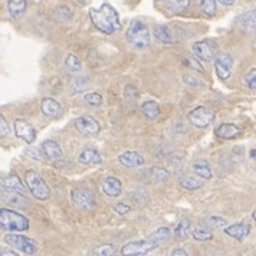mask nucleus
<instances>
[{
  "label": "nucleus",
  "mask_w": 256,
  "mask_h": 256,
  "mask_svg": "<svg viewBox=\"0 0 256 256\" xmlns=\"http://www.w3.org/2000/svg\"><path fill=\"white\" fill-rule=\"evenodd\" d=\"M200 60H196V59H193V58H186L184 59V64L186 65H188V66H192V68H194V70H200V72H203V66L198 64Z\"/></svg>",
  "instance_id": "nucleus-42"
},
{
  "label": "nucleus",
  "mask_w": 256,
  "mask_h": 256,
  "mask_svg": "<svg viewBox=\"0 0 256 256\" xmlns=\"http://www.w3.org/2000/svg\"><path fill=\"white\" fill-rule=\"evenodd\" d=\"M187 116L190 124H193L196 128H208L214 120V112L204 105H198L193 108Z\"/></svg>",
  "instance_id": "nucleus-9"
},
{
  "label": "nucleus",
  "mask_w": 256,
  "mask_h": 256,
  "mask_svg": "<svg viewBox=\"0 0 256 256\" xmlns=\"http://www.w3.org/2000/svg\"><path fill=\"white\" fill-rule=\"evenodd\" d=\"M2 188L4 190H12V192H19V193H24L26 187L24 186L22 180L19 178V176H6L2 178Z\"/></svg>",
  "instance_id": "nucleus-21"
},
{
  "label": "nucleus",
  "mask_w": 256,
  "mask_h": 256,
  "mask_svg": "<svg viewBox=\"0 0 256 256\" xmlns=\"http://www.w3.org/2000/svg\"><path fill=\"white\" fill-rule=\"evenodd\" d=\"M118 162L126 168H138L146 164L144 157L136 152H124L118 156Z\"/></svg>",
  "instance_id": "nucleus-15"
},
{
  "label": "nucleus",
  "mask_w": 256,
  "mask_h": 256,
  "mask_svg": "<svg viewBox=\"0 0 256 256\" xmlns=\"http://www.w3.org/2000/svg\"><path fill=\"white\" fill-rule=\"evenodd\" d=\"M183 81H184V84H186L187 86L194 88V90H203V88L206 86L204 82L202 81L198 75H194V74H186V75L183 76Z\"/></svg>",
  "instance_id": "nucleus-29"
},
{
  "label": "nucleus",
  "mask_w": 256,
  "mask_h": 256,
  "mask_svg": "<svg viewBox=\"0 0 256 256\" xmlns=\"http://www.w3.org/2000/svg\"><path fill=\"white\" fill-rule=\"evenodd\" d=\"M249 232H250V224L248 222H239V223H234V224L224 228V233L238 242H244L249 236Z\"/></svg>",
  "instance_id": "nucleus-14"
},
{
  "label": "nucleus",
  "mask_w": 256,
  "mask_h": 256,
  "mask_svg": "<svg viewBox=\"0 0 256 256\" xmlns=\"http://www.w3.org/2000/svg\"><path fill=\"white\" fill-rule=\"evenodd\" d=\"M114 210L118 214H127V213H130L131 208L126 203H116V204H114Z\"/></svg>",
  "instance_id": "nucleus-40"
},
{
  "label": "nucleus",
  "mask_w": 256,
  "mask_h": 256,
  "mask_svg": "<svg viewBox=\"0 0 256 256\" xmlns=\"http://www.w3.org/2000/svg\"><path fill=\"white\" fill-rule=\"evenodd\" d=\"M74 206L81 212H91L96 206L95 194L88 188H76L70 194Z\"/></svg>",
  "instance_id": "nucleus-8"
},
{
  "label": "nucleus",
  "mask_w": 256,
  "mask_h": 256,
  "mask_svg": "<svg viewBox=\"0 0 256 256\" xmlns=\"http://www.w3.org/2000/svg\"><path fill=\"white\" fill-rule=\"evenodd\" d=\"M214 134L220 140H234V138H238L242 134V130L238 126H234V124L224 122V124H222V126H219L214 130Z\"/></svg>",
  "instance_id": "nucleus-16"
},
{
  "label": "nucleus",
  "mask_w": 256,
  "mask_h": 256,
  "mask_svg": "<svg viewBox=\"0 0 256 256\" xmlns=\"http://www.w3.org/2000/svg\"><path fill=\"white\" fill-rule=\"evenodd\" d=\"M54 18L60 22V24H66L72 19V10H70L68 6H58L55 10H54Z\"/></svg>",
  "instance_id": "nucleus-27"
},
{
  "label": "nucleus",
  "mask_w": 256,
  "mask_h": 256,
  "mask_svg": "<svg viewBox=\"0 0 256 256\" xmlns=\"http://www.w3.org/2000/svg\"><path fill=\"white\" fill-rule=\"evenodd\" d=\"M178 183H180V186L183 187L184 190H188V192H194V190H198V188L203 187V182L200 178L188 174L182 176L178 178Z\"/></svg>",
  "instance_id": "nucleus-24"
},
{
  "label": "nucleus",
  "mask_w": 256,
  "mask_h": 256,
  "mask_svg": "<svg viewBox=\"0 0 256 256\" xmlns=\"http://www.w3.org/2000/svg\"><path fill=\"white\" fill-rule=\"evenodd\" d=\"M13 130H14V136L20 140H24L28 144H32L36 140V130L35 127L26 121L24 118H18L13 122Z\"/></svg>",
  "instance_id": "nucleus-10"
},
{
  "label": "nucleus",
  "mask_w": 256,
  "mask_h": 256,
  "mask_svg": "<svg viewBox=\"0 0 256 256\" xmlns=\"http://www.w3.org/2000/svg\"><path fill=\"white\" fill-rule=\"evenodd\" d=\"M249 157H250V158H252V160H254V162L256 163V150H255V148L249 152Z\"/></svg>",
  "instance_id": "nucleus-46"
},
{
  "label": "nucleus",
  "mask_w": 256,
  "mask_h": 256,
  "mask_svg": "<svg viewBox=\"0 0 256 256\" xmlns=\"http://www.w3.org/2000/svg\"><path fill=\"white\" fill-rule=\"evenodd\" d=\"M65 66H66L70 72H80L82 68L81 59L78 58L76 55H74V54H70V55L66 56V60H65Z\"/></svg>",
  "instance_id": "nucleus-33"
},
{
  "label": "nucleus",
  "mask_w": 256,
  "mask_h": 256,
  "mask_svg": "<svg viewBox=\"0 0 256 256\" xmlns=\"http://www.w3.org/2000/svg\"><path fill=\"white\" fill-rule=\"evenodd\" d=\"M78 162L81 164L96 166V164L102 163V157H101V152L95 148H84L78 156Z\"/></svg>",
  "instance_id": "nucleus-20"
},
{
  "label": "nucleus",
  "mask_w": 256,
  "mask_h": 256,
  "mask_svg": "<svg viewBox=\"0 0 256 256\" xmlns=\"http://www.w3.org/2000/svg\"><path fill=\"white\" fill-rule=\"evenodd\" d=\"M255 256H256V255H255Z\"/></svg>",
  "instance_id": "nucleus-49"
},
{
  "label": "nucleus",
  "mask_w": 256,
  "mask_h": 256,
  "mask_svg": "<svg viewBox=\"0 0 256 256\" xmlns=\"http://www.w3.org/2000/svg\"><path fill=\"white\" fill-rule=\"evenodd\" d=\"M2 256H19V254L18 252H14V250H12V249H2V254H0Z\"/></svg>",
  "instance_id": "nucleus-44"
},
{
  "label": "nucleus",
  "mask_w": 256,
  "mask_h": 256,
  "mask_svg": "<svg viewBox=\"0 0 256 256\" xmlns=\"http://www.w3.org/2000/svg\"><path fill=\"white\" fill-rule=\"evenodd\" d=\"M3 240H4V244L19 249V250H22L24 254H28V255H35L36 252H38V248H39V244H38L35 239L24 236V234H16V233L6 234Z\"/></svg>",
  "instance_id": "nucleus-6"
},
{
  "label": "nucleus",
  "mask_w": 256,
  "mask_h": 256,
  "mask_svg": "<svg viewBox=\"0 0 256 256\" xmlns=\"http://www.w3.org/2000/svg\"><path fill=\"white\" fill-rule=\"evenodd\" d=\"M141 110H142V114L147 116L148 120H157L160 116V114H162L160 106L154 101H146L142 104V106H141Z\"/></svg>",
  "instance_id": "nucleus-26"
},
{
  "label": "nucleus",
  "mask_w": 256,
  "mask_h": 256,
  "mask_svg": "<svg viewBox=\"0 0 256 256\" xmlns=\"http://www.w3.org/2000/svg\"><path fill=\"white\" fill-rule=\"evenodd\" d=\"M154 36L160 40V42H163V44H168V45H173L177 42V39L173 35V32H172V29L168 28V26H164V24H160V26H157L156 28V30H154Z\"/></svg>",
  "instance_id": "nucleus-22"
},
{
  "label": "nucleus",
  "mask_w": 256,
  "mask_h": 256,
  "mask_svg": "<svg viewBox=\"0 0 256 256\" xmlns=\"http://www.w3.org/2000/svg\"><path fill=\"white\" fill-rule=\"evenodd\" d=\"M190 4V0H167V8L174 13L183 12Z\"/></svg>",
  "instance_id": "nucleus-34"
},
{
  "label": "nucleus",
  "mask_w": 256,
  "mask_h": 256,
  "mask_svg": "<svg viewBox=\"0 0 256 256\" xmlns=\"http://www.w3.org/2000/svg\"><path fill=\"white\" fill-rule=\"evenodd\" d=\"M0 224L6 232H24L30 228V222L26 216L6 208L0 209Z\"/></svg>",
  "instance_id": "nucleus-3"
},
{
  "label": "nucleus",
  "mask_w": 256,
  "mask_h": 256,
  "mask_svg": "<svg viewBox=\"0 0 256 256\" xmlns=\"http://www.w3.org/2000/svg\"><path fill=\"white\" fill-rule=\"evenodd\" d=\"M84 101L86 104L92 105V106H100V105L102 104V95L98 92L86 94V95H84Z\"/></svg>",
  "instance_id": "nucleus-37"
},
{
  "label": "nucleus",
  "mask_w": 256,
  "mask_h": 256,
  "mask_svg": "<svg viewBox=\"0 0 256 256\" xmlns=\"http://www.w3.org/2000/svg\"><path fill=\"white\" fill-rule=\"evenodd\" d=\"M8 10L13 19L22 18L26 12V0H8Z\"/></svg>",
  "instance_id": "nucleus-23"
},
{
  "label": "nucleus",
  "mask_w": 256,
  "mask_h": 256,
  "mask_svg": "<svg viewBox=\"0 0 256 256\" xmlns=\"http://www.w3.org/2000/svg\"><path fill=\"white\" fill-rule=\"evenodd\" d=\"M193 170L198 176H200L203 180H210L213 177L212 168H210L209 163L206 160H196L193 163Z\"/></svg>",
  "instance_id": "nucleus-25"
},
{
  "label": "nucleus",
  "mask_w": 256,
  "mask_h": 256,
  "mask_svg": "<svg viewBox=\"0 0 256 256\" xmlns=\"http://www.w3.org/2000/svg\"><path fill=\"white\" fill-rule=\"evenodd\" d=\"M102 190L108 198H120L122 193V183L116 177H106L102 183Z\"/></svg>",
  "instance_id": "nucleus-18"
},
{
  "label": "nucleus",
  "mask_w": 256,
  "mask_h": 256,
  "mask_svg": "<svg viewBox=\"0 0 256 256\" xmlns=\"http://www.w3.org/2000/svg\"><path fill=\"white\" fill-rule=\"evenodd\" d=\"M203 223L209 230H214V229H219V228H224L226 220L220 216H209V218H206L203 220Z\"/></svg>",
  "instance_id": "nucleus-30"
},
{
  "label": "nucleus",
  "mask_w": 256,
  "mask_h": 256,
  "mask_svg": "<svg viewBox=\"0 0 256 256\" xmlns=\"http://www.w3.org/2000/svg\"><path fill=\"white\" fill-rule=\"evenodd\" d=\"M244 82L248 88L256 90V68H252L250 70H248V74L244 75Z\"/></svg>",
  "instance_id": "nucleus-38"
},
{
  "label": "nucleus",
  "mask_w": 256,
  "mask_h": 256,
  "mask_svg": "<svg viewBox=\"0 0 256 256\" xmlns=\"http://www.w3.org/2000/svg\"><path fill=\"white\" fill-rule=\"evenodd\" d=\"M160 242L154 238L150 236L148 239H142V240H134V242H128L121 248V256H138L146 255L148 252H152L154 249H157L160 246Z\"/></svg>",
  "instance_id": "nucleus-5"
},
{
  "label": "nucleus",
  "mask_w": 256,
  "mask_h": 256,
  "mask_svg": "<svg viewBox=\"0 0 256 256\" xmlns=\"http://www.w3.org/2000/svg\"><path fill=\"white\" fill-rule=\"evenodd\" d=\"M232 68L233 58L229 54H219L214 58V72L220 81L229 80V76L232 75Z\"/></svg>",
  "instance_id": "nucleus-11"
},
{
  "label": "nucleus",
  "mask_w": 256,
  "mask_h": 256,
  "mask_svg": "<svg viewBox=\"0 0 256 256\" xmlns=\"http://www.w3.org/2000/svg\"><path fill=\"white\" fill-rule=\"evenodd\" d=\"M88 80L85 76H80V78H75L72 82V86H70V92L72 94H81L84 92L86 88H88Z\"/></svg>",
  "instance_id": "nucleus-35"
},
{
  "label": "nucleus",
  "mask_w": 256,
  "mask_h": 256,
  "mask_svg": "<svg viewBox=\"0 0 256 256\" xmlns=\"http://www.w3.org/2000/svg\"><path fill=\"white\" fill-rule=\"evenodd\" d=\"M234 26L244 34H256V9L238 16L234 19Z\"/></svg>",
  "instance_id": "nucleus-13"
},
{
  "label": "nucleus",
  "mask_w": 256,
  "mask_h": 256,
  "mask_svg": "<svg viewBox=\"0 0 256 256\" xmlns=\"http://www.w3.org/2000/svg\"><path fill=\"white\" fill-rule=\"evenodd\" d=\"M126 38H127L128 44L138 50H144L152 45L150 29H148L147 24L142 22L141 19H134L130 24L127 32H126Z\"/></svg>",
  "instance_id": "nucleus-2"
},
{
  "label": "nucleus",
  "mask_w": 256,
  "mask_h": 256,
  "mask_svg": "<svg viewBox=\"0 0 256 256\" xmlns=\"http://www.w3.org/2000/svg\"><path fill=\"white\" fill-rule=\"evenodd\" d=\"M172 256H188V254H187L183 248H177V249H174V250L172 252Z\"/></svg>",
  "instance_id": "nucleus-43"
},
{
  "label": "nucleus",
  "mask_w": 256,
  "mask_h": 256,
  "mask_svg": "<svg viewBox=\"0 0 256 256\" xmlns=\"http://www.w3.org/2000/svg\"><path fill=\"white\" fill-rule=\"evenodd\" d=\"M252 218H254V220L256 222V210H254V213H252Z\"/></svg>",
  "instance_id": "nucleus-47"
},
{
  "label": "nucleus",
  "mask_w": 256,
  "mask_h": 256,
  "mask_svg": "<svg viewBox=\"0 0 256 256\" xmlns=\"http://www.w3.org/2000/svg\"><path fill=\"white\" fill-rule=\"evenodd\" d=\"M190 229H192V222L188 219H183L182 222H178V224L176 226L174 236L177 239H184L187 234L190 233Z\"/></svg>",
  "instance_id": "nucleus-28"
},
{
  "label": "nucleus",
  "mask_w": 256,
  "mask_h": 256,
  "mask_svg": "<svg viewBox=\"0 0 256 256\" xmlns=\"http://www.w3.org/2000/svg\"><path fill=\"white\" fill-rule=\"evenodd\" d=\"M219 3H220L222 6H224V8H230V6H233L236 3V0H219Z\"/></svg>",
  "instance_id": "nucleus-45"
},
{
  "label": "nucleus",
  "mask_w": 256,
  "mask_h": 256,
  "mask_svg": "<svg viewBox=\"0 0 256 256\" xmlns=\"http://www.w3.org/2000/svg\"><path fill=\"white\" fill-rule=\"evenodd\" d=\"M75 127L82 136H95L101 131L100 122L91 116H81L75 118Z\"/></svg>",
  "instance_id": "nucleus-12"
},
{
  "label": "nucleus",
  "mask_w": 256,
  "mask_h": 256,
  "mask_svg": "<svg viewBox=\"0 0 256 256\" xmlns=\"http://www.w3.org/2000/svg\"><path fill=\"white\" fill-rule=\"evenodd\" d=\"M192 238L198 242H209L213 239V233L209 229H194L192 232Z\"/></svg>",
  "instance_id": "nucleus-32"
},
{
  "label": "nucleus",
  "mask_w": 256,
  "mask_h": 256,
  "mask_svg": "<svg viewBox=\"0 0 256 256\" xmlns=\"http://www.w3.org/2000/svg\"><path fill=\"white\" fill-rule=\"evenodd\" d=\"M95 255L96 256H116V248L114 244H105L98 246L95 249Z\"/></svg>",
  "instance_id": "nucleus-36"
},
{
  "label": "nucleus",
  "mask_w": 256,
  "mask_h": 256,
  "mask_svg": "<svg viewBox=\"0 0 256 256\" xmlns=\"http://www.w3.org/2000/svg\"><path fill=\"white\" fill-rule=\"evenodd\" d=\"M24 180H26V187L29 188L34 198L40 202H45L50 198V188L46 184V182L40 177L39 173H36L35 170L26 172Z\"/></svg>",
  "instance_id": "nucleus-4"
},
{
  "label": "nucleus",
  "mask_w": 256,
  "mask_h": 256,
  "mask_svg": "<svg viewBox=\"0 0 256 256\" xmlns=\"http://www.w3.org/2000/svg\"><path fill=\"white\" fill-rule=\"evenodd\" d=\"M152 174L156 182H164V180L168 178V172H166L164 168H160V167L152 168Z\"/></svg>",
  "instance_id": "nucleus-39"
},
{
  "label": "nucleus",
  "mask_w": 256,
  "mask_h": 256,
  "mask_svg": "<svg viewBox=\"0 0 256 256\" xmlns=\"http://www.w3.org/2000/svg\"><path fill=\"white\" fill-rule=\"evenodd\" d=\"M200 9L206 16H214L218 10V3L216 0H200Z\"/></svg>",
  "instance_id": "nucleus-31"
},
{
  "label": "nucleus",
  "mask_w": 256,
  "mask_h": 256,
  "mask_svg": "<svg viewBox=\"0 0 256 256\" xmlns=\"http://www.w3.org/2000/svg\"><path fill=\"white\" fill-rule=\"evenodd\" d=\"M90 18L94 26L106 35L116 34L121 28L118 12L108 3H102L100 9H90Z\"/></svg>",
  "instance_id": "nucleus-1"
},
{
  "label": "nucleus",
  "mask_w": 256,
  "mask_h": 256,
  "mask_svg": "<svg viewBox=\"0 0 256 256\" xmlns=\"http://www.w3.org/2000/svg\"><path fill=\"white\" fill-rule=\"evenodd\" d=\"M40 148H42V154H44L46 158H49V160H58V158H60V157L64 156L62 148H60V146H59L56 141H44L42 146H40Z\"/></svg>",
  "instance_id": "nucleus-19"
},
{
  "label": "nucleus",
  "mask_w": 256,
  "mask_h": 256,
  "mask_svg": "<svg viewBox=\"0 0 256 256\" xmlns=\"http://www.w3.org/2000/svg\"><path fill=\"white\" fill-rule=\"evenodd\" d=\"M40 110L44 112V116H49V118H58L62 114V106L59 104L56 100L54 98H44L40 102Z\"/></svg>",
  "instance_id": "nucleus-17"
},
{
  "label": "nucleus",
  "mask_w": 256,
  "mask_h": 256,
  "mask_svg": "<svg viewBox=\"0 0 256 256\" xmlns=\"http://www.w3.org/2000/svg\"><path fill=\"white\" fill-rule=\"evenodd\" d=\"M0 136L2 138H4L8 134H9V127H8V122H6V118L3 116H0Z\"/></svg>",
  "instance_id": "nucleus-41"
},
{
  "label": "nucleus",
  "mask_w": 256,
  "mask_h": 256,
  "mask_svg": "<svg viewBox=\"0 0 256 256\" xmlns=\"http://www.w3.org/2000/svg\"><path fill=\"white\" fill-rule=\"evenodd\" d=\"M157 2H162V0H157Z\"/></svg>",
  "instance_id": "nucleus-48"
},
{
  "label": "nucleus",
  "mask_w": 256,
  "mask_h": 256,
  "mask_svg": "<svg viewBox=\"0 0 256 256\" xmlns=\"http://www.w3.org/2000/svg\"><path fill=\"white\" fill-rule=\"evenodd\" d=\"M192 50L200 62H210L218 56V44L213 39H203L193 44Z\"/></svg>",
  "instance_id": "nucleus-7"
}]
</instances>
